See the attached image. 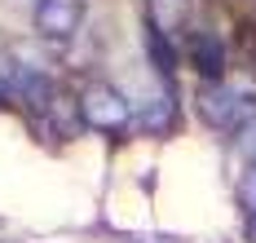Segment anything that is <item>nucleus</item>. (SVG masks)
I'll use <instances>...</instances> for the list:
<instances>
[{
  "instance_id": "nucleus-2",
  "label": "nucleus",
  "mask_w": 256,
  "mask_h": 243,
  "mask_svg": "<svg viewBox=\"0 0 256 243\" xmlns=\"http://www.w3.org/2000/svg\"><path fill=\"white\" fill-rule=\"evenodd\" d=\"M80 124H88V128H98V133H128L132 124H137V110L128 102L124 93L115 88V84H88L84 93H80Z\"/></svg>"
},
{
  "instance_id": "nucleus-5",
  "label": "nucleus",
  "mask_w": 256,
  "mask_h": 243,
  "mask_svg": "<svg viewBox=\"0 0 256 243\" xmlns=\"http://www.w3.org/2000/svg\"><path fill=\"white\" fill-rule=\"evenodd\" d=\"M172 120H177V102H172L168 88L154 93V98H146L142 110H137V128H146V133H164V128H172Z\"/></svg>"
},
{
  "instance_id": "nucleus-4",
  "label": "nucleus",
  "mask_w": 256,
  "mask_h": 243,
  "mask_svg": "<svg viewBox=\"0 0 256 243\" xmlns=\"http://www.w3.org/2000/svg\"><path fill=\"white\" fill-rule=\"evenodd\" d=\"M190 62H194V71L208 80H226V44L212 36V31H194L190 36Z\"/></svg>"
},
{
  "instance_id": "nucleus-6",
  "label": "nucleus",
  "mask_w": 256,
  "mask_h": 243,
  "mask_svg": "<svg viewBox=\"0 0 256 243\" xmlns=\"http://www.w3.org/2000/svg\"><path fill=\"white\" fill-rule=\"evenodd\" d=\"M146 9H150V27H159L168 36V31H177L181 22H186L190 0H146Z\"/></svg>"
},
{
  "instance_id": "nucleus-1",
  "label": "nucleus",
  "mask_w": 256,
  "mask_h": 243,
  "mask_svg": "<svg viewBox=\"0 0 256 243\" xmlns=\"http://www.w3.org/2000/svg\"><path fill=\"white\" fill-rule=\"evenodd\" d=\"M199 115L221 133H238L256 115V76L234 71L226 80H208L199 88Z\"/></svg>"
},
{
  "instance_id": "nucleus-3",
  "label": "nucleus",
  "mask_w": 256,
  "mask_h": 243,
  "mask_svg": "<svg viewBox=\"0 0 256 243\" xmlns=\"http://www.w3.org/2000/svg\"><path fill=\"white\" fill-rule=\"evenodd\" d=\"M84 22V0H36V31L49 40H71Z\"/></svg>"
},
{
  "instance_id": "nucleus-7",
  "label": "nucleus",
  "mask_w": 256,
  "mask_h": 243,
  "mask_svg": "<svg viewBox=\"0 0 256 243\" xmlns=\"http://www.w3.org/2000/svg\"><path fill=\"white\" fill-rule=\"evenodd\" d=\"M146 49H150L154 66H159L164 76H172V62H177V54H172V44H168V36H164L159 27H150V31H146Z\"/></svg>"
}]
</instances>
